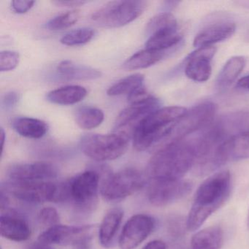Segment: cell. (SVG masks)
Here are the masks:
<instances>
[{
    "instance_id": "6da1fadb",
    "label": "cell",
    "mask_w": 249,
    "mask_h": 249,
    "mask_svg": "<svg viewBox=\"0 0 249 249\" xmlns=\"http://www.w3.org/2000/svg\"><path fill=\"white\" fill-rule=\"evenodd\" d=\"M196 148L193 139L164 142L154 153L146 168L148 180H178L193 168Z\"/></svg>"
},
{
    "instance_id": "7a4b0ae2",
    "label": "cell",
    "mask_w": 249,
    "mask_h": 249,
    "mask_svg": "<svg viewBox=\"0 0 249 249\" xmlns=\"http://www.w3.org/2000/svg\"><path fill=\"white\" fill-rule=\"evenodd\" d=\"M231 189V175L228 170L218 172L204 180L195 194L186 218L188 231H196L200 228L205 221L227 202Z\"/></svg>"
},
{
    "instance_id": "3957f363",
    "label": "cell",
    "mask_w": 249,
    "mask_h": 249,
    "mask_svg": "<svg viewBox=\"0 0 249 249\" xmlns=\"http://www.w3.org/2000/svg\"><path fill=\"white\" fill-rule=\"evenodd\" d=\"M186 110L180 106H170L158 109L148 115L134 132V148L137 151H143L160 141L164 142Z\"/></svg>"
},
{
    "instance_id": "277c9868",
    "label": "cell",
    "mask_w": 249,
    "mask_h": 249,
    "mask_svg": "<svg viewBox=\"0 0 249 249\" xmlns=\"http://www.w3.org/2000/svg\"><path fill=\"white\" fill-rule=\"evenodd\" d=\"M100 178L98 172L88 170L56 185L53 202H69L80 211H92L97 203Z\"/></svg>"
},
{
    "instance_id": "5b68a950",
    "label": "cell",
    "mask_w": 249,
    "mask_h": 249,
    "mask_svg": "<svg viewBox=\"0 0 249 249\" xmlns=\"http://www.w3.org/2000/svg\"><path fill=\"white\" fill-rule=\"evenodd\" d=\"M129 138L114 133L87 134L81 138L80 147L87 157L97 161H110L122 157L127 151Z\"/></svg>"
},
{
    "instance_id": "8992f818",
    "label": "cell",
    "mask_w": 249,
    "mask_h": 249,
    "mask_svg": "<svg viewBox=\"0 0 249 249\" xmlns=\"http://www.w3.org/2000/svg\"><path fill=\"white\" fill-rule=\"evenodd\" d=\"M145 1H113L102 7L91 16L97 25L104 28H118L135 21L147 8Z\"/></svg>"
},
{
    "instance_id": "52a82bcc",
    "label": "cell",
    "mask_w": 249,
    "mask_h": 249,
    "mask_svg": "<svg viewBox=\"0 0 249 249\" xmlns=\"http://www.w3.org/2000/svg\"><path fill=\"white\" fill-rule=\"evenodd\" d=\"M145 183L143 175L134 168H126L104 176L100 192L105 200L118 202L142 189Z\"/></svg>"
},
{
    "instance_id": "ba28073f",
    "label": "cell",
    "mask_w": 249,
    "mask_h": 249,
    "mask_svg": "<svg viewBox=\"0 0 249 249\" xmlns=\"http://www.w3.org/2000/svg\"><path fill=\"white\" fill-rule=\"evenodd\" d=\"M216 110V106L212 102H203L186 110L163 143L185 139L194 132L205 129L212 123Z\"/></svg>"
},
{
    "instance_id": "9c48e42d",
    "label": "cell",
    "mask_w": 249,
    "mask_h": 249,
    "mask_svg": "<svg viewBox=\"0 0 249 249\" xmlns=\"http://www.w3.org/2000/svg\"><path fill=\"white\" fill-rule=\"evenodd\" d=\"M192 187L190 181L183 179L149 180L147 195L154 206H167L187 196Z\"/></svg>"
},
{
    "instance_id": "30bf717a",
    "label": "cell",
    "mask_w": 249,
    "mask_h": 249,
    "mask_svg": "<svg viewBox=\"0 0 249 249\" xmlns=\"http://www.w3.org/2000/svg\"><path fill=\"white\" fill-rule=\"evenodd\" d=\"M160 108V101L154 96L143 103L129 105L118 116L115 123V133L130 138L139 124Z\"/></svg>"
},
{
    "instance_id": "8fae6325",
    "label": "cell",
    "mask_w": 249,
    "mask_h": 249,
    "mask_svg": "<svg viewBox=\"0 0 249 249\" xmlns=\"http://www.w3.org/2000/svg\"><path fill=\"white\" fill-rule=\"evenodd\" d=\"M155 227L152 217L145 214H137L124 224L120 237L121 249H135L151 234Z\"/></svg>"
},
{
    "instance_id": "7c38bea8",
    "label": "cell",
    "mask_w": 249,
    "mask_h": 249,
    "mask_svg": "<svg viewBox=\"0 0 249 249\" xmlns=\"http://www.w3.org/2000/svg\"><path fill=\"white\" fill-rule=\"evenodd\" d=\"M9 190L19 200L29 203H42L48 201L53 202L56 185L49 181H11Z\"/></svg>"
},
{
    "instance_id": "4fadbf2b",
    "label": "cell",
    "mask_w": 249,
    "mask_h": 249,
    "mask_svg": "<svg viewBox=\"0 0 249 249\" xmlns=\"http://www.w3.org/2000/svg\"><path fill=\"white\" fill-rule=\"evenodd\" d=\"M8 176L11 181H48L57 177L58 169L47 161L18 164L10 167Z\"/></svg>"
},
{
    "instance_id": "5bb4252c",
    "label": "cell",
    "mask_w": 249,
    "mask_h": 249,
    "mask_svg": "<svg viewBox=\"0 0 249 249\" xmlns=\"http://www.w3.org/2000/svg\"><path fill=\"white\" fill-rule=\"evenodd\" d=\"M91 226L74 227L58 225L49 227L38 237V241L49 245L71 246L75 247L83 239L91 234Z\"/></svg>"
},
{
    "instance_id": "9a60e30c",
    "label": "cell",
    "mask_w": 249,
    "mask_h": 249,
    "mask_svg": "<svg viewBox=\"0 0 249 249\" xmlns=\"http://www.w3.org/2000/svg\"><path fill=\"white\" fill-rule=\"evenodd\" d=\"M216 52L213 46L199 48L186 59L185 74L195 82H205L212 72L211 61Z\"/></svg>"
},
{
    "instance_id": "2e32d148",
    "label": "cell",
    "mask_w": 249,
    "mask_h": 249,
    "mask_svg": "<svg viewBox=\"0 0 249 249\" xmlns=\"http://www.w3.org/2000/svg\"><path fill=\"white\" fill-rule=\"evenodd\" d=\"M236 25L231 21H220L210 24L201 30L194 40L195 47L212 46L213 44L224 41L235 33Z\"/></svg>"
},
{
    "instance_id": "e0dca14e",
    "label": "cell",
    "mask_w": 249,
    "mask_h": 249,
    "mask_svg": "<svg viewBox=\"0 0 249 249\" xmlns=\"http://www.w3.org/2000/svg\"><path fill=\"white\" fill-rule=\"evenodd\" d=\"M218 151L224 164L227 161L249 159V132L229 138L220 145Z\"/></svg>"
},
{
    "instance_id": "ac0fdd59",
    "label": "cell",
    "mask_w": 249,
    "mask_h": 249,
    "mask_svg": "<svg viewBox=\"0 0 249 249\" xmlns=\"http://www.w3.org/2000/svg\"><path fill=\"white\" fill-rule=\"evenodd\" d=\"M0 230L2 237L13 241H25L31 236V229L28 223L14 214L1 215Z\"/></svg>"
},
{
    "instance_id": "d6986e66",
    "label": "cell",
    "mask_w": 249,
    "mask_h": 249,
    "mask_svg": "<svg viewBox=\"0 0 249 249\" xmlns=\"http://www.w3.org/2000/svg\"><path fill=\"white\" fill-rule=\"evenodd\" d=\"M56 71L62 79L68 81H89L102 76V72L98 70L70 60L59 63Z\"/></svg>"
},
{
    "instance_id": "ffe728a7",
    "label": "cell",
    "mask_w": 249,
    "mask_h": 249,
    "mask_svg": "<svg viewBox=\"0 0 249 249\" xmlns=\"http://www.w3.org/2000/svg\"><path fill=\"white\" fill-rule=\"evenodd\" d=\"M123 217L124 212L120 208H113L105 215L99 230V239L103 247L113 246Z\"/></svg>"
},
{
    "instance_id": "44dd1931",
    "label": "cell",
    "mask_w": 249,
    "mask_h": 249,
    "mask_svg": "<svg viewBox=\"0 0 249 249\" xmlns=\"http://www.w3.org/2000/svg\"><path fill=\"white\" fill-rule=\"evenodd\" d=\"M183 38L179 32L178 27L168 28L156 32L148 37L145 43V48L150 50L170 52L176 47Z\"/></svg>"
},
{
    "instance_id": "7402d4cb",
    "label": "cell",
    "mask_w": 249,
    "mask_h": 249,
    "mask_svg": "<svg viewBox=\"0 0 249 249\" xmlns=\"http://www.w3.org/2000/svg\"><path fill=\"white\" fill-rule=\"evenodd\" d=\"M224 242V232L218 226L199 230L192 236L191 249H221Z\"/></svg>"
},
{
    "instance_id": "603a6c76",
    "label": "cell",
    "mask_w": 249,
    "mask_h": 249,
    "mask_svg": "<svg viewBox=\"0 0 249 249\" xmlns=\"http://www.w3.org/2000/svg\"><path fill=\"white\" fill-rule=\"evenodd\" d=\"M87 95V91L81 86L61 87L48 93L46 99L53 104L69 106L82 101Z\"/></svg>"
},
{
    "instance_id": "cb8c5ba5",
    "label": "cell",
    "mask_w": 249,
    "mask_h": 249,
    "mask_svg": "<svg viewBox=\"0 0 249 249\" xmlns=\"http://www.w3.org/2000/svg\"><path fill=\"white\" fill-rule=\"evenodd\" d=\"M12 127L18 135L30 139L43 138L49 129L46 122L40 119L28 117H19L14 119Z\"/></svg>"
},
{
    "instance_id": "d4e9b609",
    "label": "cell",
    "mask_w": 249,
    "mask_h": 249,
    "mask_svg": "<svg viewBox=\"0 0 249 249\" xmlns=\"http://www.w3.org/2000/svg\"><path fill=\"white\" fill-rule=\"evenodd\" d=\"M169 52L145 49L137 52L126 59L122 65V68L126 71H136L149 68L164 59Z\"/></svg>"
},
{
    "instance_id": "484cf974",
    "label": "cell",
    "mask_w": 249,
    "mask_h": 249,
    "mask_svg": "<svg viewBox=\"0 0 249 249\" xmlns=\"http://www.w3.org/2000/svg\"><path fill=\"white\" fill-rule=\"evenodd\" d=\"M246 65V59L243 56L230 58L224 65L217 78L216 85L218 89L228 88L241 73Z\"/></svg>"
},
{
    "instance_id": "4316f807",
    "label": "cell",
    "mask_w": 249,
    "mask_h": 249,
    "mask_svg": "<svg viewBox=\"0 0 249 249\" xmlns=\"http://www.w3.org/2000/svg\"><path fill=\"white\" fill-rule=\"evenodd\" d=\"M104 113L97 107L83 106L75 110V120L77 124L84 129L97 127L104 120Z\"/></svg>"
},
{
    "instance_id": "83f0119b",
    "label": "cell",
    "mask_w": 249,
    "mask_h": 249,
    "mask_svg": "<svg viewBox=\"0 0 249 249\" xmlns=\"http://www.w3.org/2000/svg\"><path fill=\"white\" fill-rule=\"evenodd\" d=\"M145 78L141 74H134L118 81L110 87L107 91V94L110 97L130 94L137 89L143 86Z\"/></svg>"
},
{
    "instance_id": "f1b7e54d",
    "label": "cell",
    "mask_w": 249,
    "mask_h": 249,
    "mask_svg": "<svg viewBox=\"0 0 249 249\" xmlns=\"http://www.w3.org/2000/svg\"><path fill=\"white\" fill-rule=\"evenodd\" d=\"M178 27V21L173 14L169 12H162L153 17L148 23L145 29L147 36L149 37L156 32L164 29Z\"/></svg>"
},
{
    "instance_id": "f546056e",
    "label": "cell",
    "mask_w": 249,
    "mask_h": 249,
    "mask_svg": "<svg viewBox=\"0 0 249 249\" xmlns=\"http://www.w3.org/2000/svg\"><path fill=\"white\" fill-rule=\"evenodd\" d=\"M95 32L91 28L77 29L67 33L61 38L60 42L65 46H81L89 43L94 37Z\"/></svg>"
},
{
    "instance_id": "4dcf8cb0",
    "label": "cell",
    "mask_w": 249,
    "mask_h": 249,
    "mask_svg": "<svg viewBox=\"0 0 249 249\" xmlns=\"http://www.w3.org/2000/svg\"><path fill=\"white\" fill-rule=\"evenodd\" d=\"M79 18V11L75 10L68 11L49 20L45 24V27L49 30H53V31L65 30L74 25Z\"/></svg>"
},
{
    "instance_id": "1f68e13d",
    "label": "cell",
    "mask_w": 249,
    "mask_h": 249,
    "mask_svg": "<svg viewBox=\"0 0 249 249\" xmlns=\"http://www.w3.org/2000/svg\"><path fill=\"white\" fill-rule=\"evenodd\" d=\"M18 53L11 51H4L0 53V71L8 72L13 71L19 63Z\"/></svg>"
},
{
    "instance_id": "d6a6232c",
    "label": "cell",
    "mask_w": 249,
    "mask_h": 249,
    "mask_svg": "<svg viewBox=\"0 0 249 249\" xmlns=\"http://www.w3.org/2000/svg\"><path fill=\"white\" fill-rule=\"evenodd\" d=\"M39 219L42 224L49 227L58 225L60 221L57 211L52 207L43 208L39 213Z\"/></svg>"
},
{
    "instance_id": "836d02e7",
    "label": "cell",
    "mask_w": 249,
    "mask_h": 249,
    "mask_svg": "<svg viewBox=\"0 0 249 249\" xmlns=\"http://www.w3.org/2000/svg\"><path fill=\"white\" fill-rule=\"evenodd\" d=\"M19 95L16 91H8L2 96L1 108L5 111L13 110L18 104Z\"/></svg>"
},
{
    "instance_id": "e575fe53",
    "label": "cell",
    "mask_w": 249,
    "mask_h": 249,
    "mask_svg": "<svg viewBox=\"0 0 249 249\" xmlns=\"http://www.w3.org/2000/svg\"><path fill=\"white\" fill-rule=\"evenodd\" d=\"M35 1H23V0H14L11 2L13 11L17 14H23L27 13L33 8Z\"/></svg>"
},
{
    "instance_id": "d590c367",
    "label": "cell",
    "mask_w": 249,
    "mask_h": 249,
    "mask_svg": "<svg viewBox=\"0 0 249 249\" xmlns=\"http://www.w3.org/2000/svg\"><path fill=\"white\" fill-rule=\"evenodd\" d=\"M52 3L56 5V6L66 7V8H75V7H79L87 3L86 1H79V0H71V1H64V0H57L53 1Z\"/></svg>"
},
{
    "instance_id": "8d00e7d4",
    "label": "cell",
    "mask_w": 249,
    "mask_h": 249,
    "mask_svg": "<svg viewBox=\"0 0 249 249\" xmlns=\"http://www.w3.org/2000/svg\"><path fill=\"white\" fill-rule=\"evenodd\" d=\"M236 88L240 91H249V75L240 78L237 81Z\"/></svg>"
},
{
    "instance_id": "74e56055",
    "label": "cell",
    "mask_w": 249,
    "mask_h": 249,
    "mask_svg": "<svg viewBox=\"0 0 249 249\" xmlns=\"http://www.w3.org/2000/svg\"><path fill=\"white\" fill-rule=\"evenodd\" d=\"M142 249H167L165 243L161 240H156L149 242Z\"/></svg>"
},
{
    "instance_id": "f35d334b",
    "label": "cell",
    "mask_w": 249,
    "mask_h": 249,
    "mask_svg": "<svg viewBox=\"0 0 249 249\" xmlns=\"http://www.w3.org/2000/svg\"><path fill=\"white\" fill-rule=\"evenodd\" d=\"M30 249H54V248H53L52 245L38 241L37 243H34V244L30 247Z\"/></svg>"
},
{
    "instance_id": "ab89813d",
    "label": "cell",
    "mask_w": 249,
    "mask_h": 249,
    "mask_svg": "<svg viewBox=\"0 0 249 249\" xmlns=\"http://www.w3.org/2000/svg\"><path fill=\"white\" fill-rule=\"evenodd\" d=\"M180 2H175V1H167V2H163V8L166 11H169V10L174 9L175 8L179 5Z\"/></svg>"
},
{
    "instance_id": "60d3db41",
    "label": "cell",
    "mask_w": 249,
    "mask_h": 249,
    "mask_svg": "<svg viewBox=\"0 0 249 249\" xmlns=\"http://www.w3.org/2000/svg\"><path fill=\"white\" fill-rule=\"evenodd\" d=\"M1 202V209H6L7 207H8V203H9V201H8V197L4 195L3 192H1V199H0Z\"/></svg>"
},
{
    "instance_id": "b9f144b4",
    "label": "cell",
    "mask_w": 249,
    "mask_h": 249,
    "mask_svg": "<svg viewBox=\"0 0 249 249\" xmlns=\"http://www.w3.org/2000/svg\"><path fill=\"white\" fill-rule=\"evenodd\" d=\"M236 5H239V6L242 7V8H246V9H249V0H243V1H237L235 2Z\"/></svg>"
},
{
    "instance_id": "7bdbcfd3",
    "label": "cell",
    "mask_w": 249,
    "mask_h": 249,
    "mask_svg": "<svg viewBox=\"0 0 249 249\" xmlns=\"http://www.w3.org/2000/svg\"><path fill=\"white\" fill-rule=\"evenodd\" d=\"M247 225H248V227H249V214H248Z\"/></svg>"
}]
</instances>
